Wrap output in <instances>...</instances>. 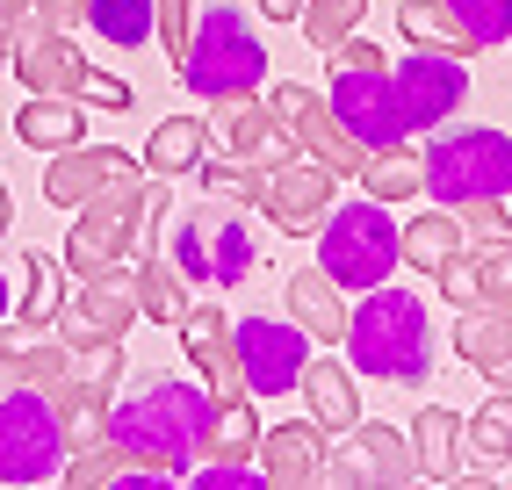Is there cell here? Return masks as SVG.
Listing matches in <instances>:
<instances>
[{"label":"cell","mask_w":512,"mask_h":490,"mask_svg":"<svg viewBox=\"0 0 512 490\" xmlns=\"http://www.w3.org/2000/svg\"><path fill=\"white\" fill-rule=\"evenodd\" d=\"M210 418H217V397L202 382H181V375H138L130 390L116 397L109 411V433L123 440V454L138 469H166L174 483H188V469L202 462L210 447Z\"/></svg>","instance_id":"obj_1"},{"label":"cell","mask_w":512,"mask_h":490,"mask_svg":"<svg viewBox=\"0 0 512 490\" xmlns=\"http://www.w3.org/2000/svg\"><path fill=\"white\" fill-rule=\"evenodd\" d=\"M412 454H419L426 483H455V469H462V418L448 404H426L419 426H412Z\"/></svg>","instance_id":"obj_28"},{"label":"cell","mask_w":512,"mask_h":490,"mask_svg":"<svg viewBox=\"0 0 512 490\" xmlns=\"http://www.w3.org/2000/svg\"><path fill=\"white\" fill-rule=\"evenodd\" d=\"M0 325H8V274H0Z\"/></svg>","instance_id":"obj_51"},{"label":"cell","mask_w":512,"mask_h":490,"mask_svg":"<svg viewBox=\"0 0 512 490\" xmlns=\"http://www.w3.org/2000/svg\"><path fill=\"white\" fill-rule=\"evenodd\" d=\"M8 224H15V195H8V181H0V238H8Z\"/></svg>","instance_id":"obj_49"},{"label":"cell","mask_w":512,"mask_h":490,"mask_svg":"<svg viewBox=\"0 0 512 490\" xmlns=\"http://www.w3.org/2000/svg\"><path fill=\"white\" fill-rule=\"evenodd\" d=\"M505 44H512V37H505Z\"/></svg>","instance_id":"obj_52"},{"label":"cell","mask_w":512,"mask_h":490,"mask_svg":"<svg viewBox=\"0 0 512 490\" xmlns=\"http://www.w3.org/2000/svg\"><path fill=\"white\" fill-rule=\"evenodd\" d=\"M282 296H289V318L311 332L318 346H339V339H347V318H354V310H347V296H339V282H332L325 267H296L289 282H282Z\"/></svg>","instance_id":"obj_23"},{"label":"cell","mask_w":512,"mask_h":490,"mask_svg":"<svg viewBox=\"0 0 512 490\" xmlns=\"http://www.w3.org/2000/svg\"><path fill=\"white\" fill-rule=\"evenodd\" d=\"M361 188H368L375 202H412V195H419V152H412V145H383V152H368Z\"/></svg>","instance_id":"obj_36"},{"label":"cell","mask_w":512,"mask_h":490,"mask_svg":"<svg viewBox=\"0 0 512 490\" xmlns=\"http://www.w3.org/2000/svg\"><path fill=\"white\" fill-rule=\"evenodd\" d=\"M332 109L339 123H347L368 152H383V145H404V109H397V87H390V65H368V73H332Z\"/></svg>","instance_id":"obj_16"},{"label":"cell","mask_w":512,"mask_h":490,"mask_svg":"<svg viewBox=\"0 0 512 490\" xmlns=\"http://www.w3.org/2000/svg\"><path fill=\"white\" fill-rule=\"evenodd\" d=\"M65 303V260L44 253V245H29L22 253V303H15V325H51Z\"/></svg>","instance_id":"obj_31"},{"label":"cell","mask_w":512,"mask_h":490,"mask_svg":"<svg viewBox=\"0 0 512 490\" xmlns=\"http://www.w3.org/2000/svg\"><path fill=\"white\" fill-rule=\"evenodd\" d=\"M174 73H181V87L195 101H238V94L267 87V44L253 37V22L238 8H210V15H195L188 58Z\"/></svg>","instance_id":"obj_5"},{"label":"cell","mask_w":512,"mask_h":490,"mask_svg":"<svg viewBox=\"0 0 512 490\" xmlns=\"http://www.w3.org/2000/svg\"><path fill=\"white\" fill-rule=\"evenodd\" d=\"M347 361L368 382H397V390H419L433 375V318L412 289H361V310L347 318Z\"/></svg>","instance_id":"obj_3"},{"label":"cell","mask_w":512,"mask_h":490,"mask_svg":"<svg viewBox=\"0 0 512 490\" xmlns=\"http://www.w3.org/2000/svg\"><path fill=\"white\" fill-rule=\"evenodd\" d=\"M210 130L224 137V152L253 159V166H275V159L296 152V137H289V123L275 116V101H253V94L217 101V123H210Z\"/></svg>","instance_id":"obj_20"},{"label":"cell","mask_w":512,"mask_h":490,"mask_svg":"<svg viewBox=\"0 0 512 490\" xmlns=\"http://www.w3.org/2000/svg\"><path fill=\"white\" fill-rule=\"evenodd\" d=\"M29 22H44V29H80V22H87V0H29Z\"/></svg>","instance_id":"obj_46"},{"label":"cell","mask_w":512,"mask_h":490,"mask_svg":"<svg viewBox=\"0 0 512 490\" xmlns=\"http://www.w3.org/2000/svg\"><path fill=\"white\" fill-rule=\"evenodd\" d=\"M397 245L419 274H440V260L462 253V217L455 209H412V224H397Z\"/></svg>","instance_id":"obj_29"},{"label":"cell","mask_w":512,"mask_h":490,"mask_svg":"<svg viewBox=\"0 0 512 490\" xmlns=\"http://www.w3.org/2000/svg\"><path fill=\"white\" fill-rule=\"evenodd\" d=\"M361 15H368V0H303V37H311V51H332L339 37H354L361 29Z\"/></svg>","instance_id":"obj_38"},{"label":"cell","mask_w":512,"mask_h":490,"mask_svg":"<svg viewBox=\"0 0 512 490\" xmlns=\"http://www.w3.org/2000/svg\"><path fill=\"white\" fill-rule=\"evenodd\" d=\"M29 22V0H0V29H22Z\"/></svg>","instance_id":"obj_48"},{"label":"cell","mask_w":512,"mask_h":490,"mask_svg":"<svg viewBox=\"0 0 512 490\" xmlns=\"http://www.w3.org/2000/svg\"><path fill=\"white\" fill-rule=\"evenodd\" d=\"M123 476H130V454H123L116 433H101L94 447L65 454V490H123Z\"/></svg>","instance_id":"obj_35"},{"label":"cell","mask_w":512,"mask_h":490,"mask_svg":"<svg viewBox=\"0 0 512 490\" xmlns=\"http://www.w3.org/2000/svg\"><path fill=\"white\" fill-rule=\"evenodd\" d=\"M325 65H332V73H368V65H390V58H383V44H368L361 29H354V37H339L325 51Z\"/></svg>","instance_id":"obj_43"},{"label":"cell","mask_w":512,"mask_h":490,"mask_svg":"<svg viewBox=\"0 0 512 490\" xmlns=\"http://www.w3.org/2000/svg\"><path fill=\"white\" fill-rule=\"evenodd\" d=\"M433 282H440V296H448L455 310H469V303H476V267H469V253L440 260V274H433Z\"/></svg>","instance_id":"obj_45"},{"label":"cell","mask_w":512,"mask_h":490,"mask_svg":"<svg viewBox=\"0 0 512 490\" xmlns=\"http://www.w3.org/2000/svg\"><path fill=\"white\" fill-rule=\"evenodd\" d=\"M188 483L195 490H260L267 476H260V462H195Z\"/></svg>","instance_id":"obj_42"},{"label":"cell","mask_w":512,"mask_h":490,"mask_svg":"<svg viewBox=\"0 0 512 490\" xmlns=\"http://www.w3.org/2000/svg\"><path fill=\"white\" fill-rule=\"evenodd\" d=\"M419 188L440 209L462 202H512V137L491 123H440L433 145L419 152Z\"/></svg>","instance_id":"obj_4"},{"label":"cell","mask_w":512,"mask_h":490,"mask_svg":"<svg viewBox=\"0 0 512 490\" xmlns=\"http://www.w3.org/2000/svg\"><path fill=\"white\" fill-rule=\"evenodd\" d=\"M332 202H339V173H332L325 159L289 152V159H275V166H260V195H253V209H260L267 224H282L289 238H303V231L318 238V224L332 217Z\"/></svg>","instance_id":"obj_11"},{"label":"cell","mask_w":512,"mask_h":490,"mask_svg":"<svg viewBox=\"0 0 512 490\" xmlns=\"http://www.w3.org/2000/svg\"><path fill=\"white\" fill-rule=\"evenodd\" d=\"M181 346H188V361L202 368V390H210L217 404H224V397H253V390H246V368H238L231 318H224L217 303H188V310H181Z\"/></svg>","instance_id":"obj_17"},{"label":"cell","mask_w":512,"mask_h":490,"mask_svg":"<svg viewBox=\"0 0 512 490\" xmlns=\"http://www.w3.org/2000/svg\"><path fill=\"white\" fill-rule=\"evenodd\" d=\"M152 37L166 44V58H188V37H195V0H152Z\"/></svg>","instance_id":"obj_41"},{"label":"cell","mask_w":512,"mask_h":490,"mask_svg":"<svg viewBox=\"0 0 512 490\" xmlns=\"http://www.w3.org/2000/svg\"><path fill=\"white\" fill-rule=\"evenodd\" d=\"M318 483H332V490H404V483H419V454L397 426H375V418L361 426L354 418L339 433V447H325Z\"/></svg>","instance_id":"obj_10"},{"label":"cell","mask_w":512,"mask_h":490,"mask_svg":"<svg viewBox=\"0 0 512 490\" xmlns=\"http://www.w3.org/2000/svg\"><path fill=\"white\" fill-rule=\"evenodd\" d=\"M246 202H231V195H210L202 209H188L181 217V238H174V260L188 282H210V289H231V282H246V274L260 267V245L246 231V217H238Z\"/></svg>","instance_id":"obj_8"},{"label":"cell","mask_w":512,"mask_h":490,"mask_svg":"<svg viewBox=\"0 0 512 490\" xmlns=\"http://www.w3.org/2000/svg\"><path fill=\"white\" fill-rule=\"evenodd\" d=\"M15 137L29 152H65V145L87 137V109L73 94H29V109L15 116Z\"/></svg>","instance_id":"obj_26"},{"label":"cell","mask_w":512,"mask_h":490,"mask_svg":"<svg viewBox=\"0 0 512 490\" xmlns=\"http://www.w3.org/2000/svg\"><path fill=\"white\" fill-rule=\"evenodd\" d=\"M231 339H238V368H246V390H253V397L296 390L303 361H311V332H303L296 318H289V325H282V318H238Z\"/></svg>","instance_id":"obj_14"},{"label":"cell","mask_w":512,"mask_h":490,"mask_svg":"<svg viewBox=\"0 0 512 490\" xmlns=\"http://www.w3.org/2000/svg\"><path fill=\"white\" fill-rule=\"evenodd\" d=\"M462 454H469V462H484V469H505L512 462V390L484 397V404L462 418Z\"/></svg>","instance_id":"obj_30"},{"label":"cell","mask_w":512,"mask_h":490,"mask_svg":"<svg viewBox=\"0 0 512 490\" xmlns=\"http://www.w3.org/2000/svg\"><path fill=\"white\" fill-rule=\"evenodd\" d=\"M15 65V29H0V73Z\"/></svg>","instance_id":"obj_50"},{"label":"cell","mask_w":512,"mask_h":490,"mask_svg":"<svg viewBox=\"0 0 512 490\" xmlns=\"http://www.w3.org/2000/svg\"><path fill=\"white\" fill-rule=\"evenodd\" d=\"M318 267L332 274L339 289H383L390 274L404 267V245H397V217L390 202H332V217L318 224Z\"/></svg>","instance_id":"obj_6"},{"label":"cell","mask_w":512,"mask_h":490,"mask_svg":"<svg viewBox=\"0 0 512 490\" xmlns=\"http://www.w3.org/2000/svg\"><path fill=\"white\" fill-rule=\"evenodd\" d=\"M44 397H51V411H58L65 454H80V447H94L101 433H109V411H116V382H101V375H58Z\"/></svg>","instance_id":"obj_21"},{"label":"cell","mask_w":512,"mask_h":490,"mask_svg":"<svg viewBox=\"0 0 512 490\" xmlns=\"http://www.w3.org/2000/svg\"><path fill=\"white\" fill-rule=\"evenodd\" d=\"M15 80L29 94H73V101H94V109H130V80L101 73V65H87V51L73 44V29H44V22H22L15 29Z\"/></svg>","instance_id":"obj_7"},{"label":"cell","mask_w":512,"mask_h":490,"mask_svg":"<svg viewBox=\"0 0 512 490\" xmlns=\"http://www.w3.org/2000/svg\"><path fill=\"white\" fill-rule=\"evenodd\" d=\"M390 87H397V109H404V130H440L462 101H469V73L455 51H404L390 65Z\"/></svg>","instance_id":"obj_13"},{"label":"cell","mask_w":512,"mask_h":490,"mask_svg":"<svg viewBox=\"0 0 512 490\" xmlns=\"http://www.w3.org/2000/svg\"><path fill=\"white\" fill-rule=\"evenodd\" d=\"M73 231H65V274H116L145 253V245H159V224L174 217V181H159V173H123V181H109L101 195H87L73 209Z\"/></svg>","instance_id":"obj_2"},{"label":"cell","mask_w":512,"mask_h":490,"mask_svg":"<svg viewBox=\"0 0 512 490\" xmlns=\"http://www.w3.org/2000/svg\"><path fill=\"white\" fill-rule=\"evenodd\" d=\"M469 267H476V303L512 310V231L505 238H469Z\"/></svg>","instance_id":"obj_37"},{"label":"cell","mask_w":512,"mask_h":490,"mask_svg":"<svg viewBox=\"0 0 512 490\" xmlns=\"http://www.w3.org/2000/svg\"><path fill=\"white\" fill-rule=\"evenodd\" d=\"M202 159H210V123L202 116H166L145 137V173H159V181H181V173H195Z\"/></svg>","instance_id":"obj_27"},{"label":"cell","mask_w":512,"mask_h":490,"mask_svg":"<svg viewBox=\"0 0 512 490\" xmlns=\"http://www.w3.org/2000/svg\"><path fill=\"white\" fill-rule=\"evenodd\" d=\"M130 289H138V318H152V325H181V310H188V274H181L174 253L145 245V253L130 260Z\"/></svg>","instance_id":"obj_24"},{"label":"cell","mask_w":512,"mask_h":490,"mask_svg":"<svg viewBox=\"0 0 512 490\" xmlns=\"http://www.w3.org/2000/svg\"><path fill=\"white\" fill-rule=\"evenodd\" d=\"M87 29L116 51L152 44V0H87Z\"/></svg>","instance_id":"obj_34"},{"label":"cell","mask_w":512,"mask_h":490,"mask_svg":"<svg viewBox=\"0 0 512 490\" xmlns=\"http://www.w3.org/2000/svg\"><path fill=\"white\" fill-rule=\"evenodd\" d=\"M130 325H138V289H130V267L116 274H87L73 303H58L51 332L65 346H87V339H130Z\"/></svg>","instance_id":"obj_15"},{"label":"cell","mask_w":512,"mask_h":490,"mask_svg":"<svg viewBox=\"0 0 512 490\" xmlns=\"http://www.w3.org/2000/svg\"><path fill=\"white\" fill-rule=\"evenodd\" d=\"M448 15L476 37V51L484 44H505L512 37V0H448Z\"/></svg>","instance_id":"obj_39"},{"label":"cell","mask_w":512,"mask_h":490,"mask_svg":"<svg viewBox=\"0 0 512 490\" xmlns=\"http://www.w3.org/2000/svg\"><path fill=\"white\" fill-rule=\"evenodd\" d=\"M267 101H275V116L289 123V137H296V152H311V159H325V166L339 173V181H361V166H368V145H361V137H354L347 123H339V109H332L325 94H311V87H296V80H282V87L267 94Z\"/></svg>","instance_id":"obj_12"},{"label":"cell","mask_w":512,"mask_h":490,"mask_svg":"<svg viewBox=\"0 0 512 490\" xmlns=\"http://www.w3.org/2000/svg\"><path fill=\"white\" fill-rule=\"evenodd\" d=\"M65 469V433L44 390H0V483H51Z\"/></svg>","instance_id":"obj_9"},{"label":"cell","mask_w":512,"mask_h":490,"mask_svg":"<svg viewBox=\"0 0 512 490\" xmlns=\"http://www.w3.org/2000/svg\"><path fill=\"white\" fill-rule=\"evenodd\" d=\"M455 217H462V238H505V231H512L505 202H462Z\"/></svg>","instance_id":"obj_44"},{"label":"cell","mask_w":512,"mask_h":490,"mask_svg":"<svg viewBox=\"0 0 512 490\" xmlns=\"http://www.w3.org/2000/svg\"><path fill=\"white\" fill-rule=\"evenodd\" d=\"M253 447H260L253 397H224L217 418H210V447H202V462H253Z\"/></svg>","instance_id":"obj_33"},{"label":"cell","mask_w":512,"mask_h":490,"mask_svg":"<svg viewBox=\"0 0 512 490\" xmlns=\"http://www.w3.org/2000/svg\"><path fill=\"white\" fill-rule=\"evenodd\" d=\"M260 476L267 490H311L325 469V426L318 418H296V426H260Z\"/></svg>","instance_id":"obj_19"},{"label":"cell","mask_w":512,"mask_h":490,"mask_svg":"<svg viewBox=\"0 0 512 490\" xmlns=\"http://www.w3.org/2000/svg\"><path fill=\"white\" fill-rule=\"evenodd\" d=\"M123 173H145V159H130L123 145H65V152H51V166H44V195L58 202V209H80L87 195H101L109 181H123Z\"/></svg>","instance_id":"obj_18"},{"label":"cell","mask_w":512,"mask_h":490,"mask_svg":"<svg viewBox=\"0 0 512 490\" xmlns=\"http://www.w3.org/2000/svg\"><path fill=\"white\" fill-rule=\"evenodd\" d=\"M455 354L491 382V390H512V310L498 303H469L455 325Z\"/></svg>","instance_id":"obj_22"},{"label":"cell","mask_w":512,"mask_h":490,"mask_svg":"<svg viewBox=\"0 0 512 490\" xmlns=\"http://www.w3.org/2000/svg\"><path fill=\"white\" fill-rule=\"evenodd\" d=\"M397 29H404V44H419V51H476V37L448 15V0H404L397 8Z\"/></svg>","instance_id":"obj_32"},{"label":"cell","mask_w":512,"mask_h":490,"mask_svg":"<svg viewBox=\"0 0 512 490\" xmlns=\"http://www.w3.org/2000/svg\"><path fill=\"white\" fill-rule=\"evenodd\" d=\"M260 15H267V22H296L303 0H260Z\"/></svg>","instance_id":"obj_47"},{"label":"cell","mask_w":512,"mask_h":490,"mask_svg":"<svg viewBox=\"0 0 512 490\" xmlns=\"http://www.w3.org/2000/svg\"><path fill=\"white\" fill-rule=\"evenodd\" d=\"M195 173H202V188H210V195H231V202H246V209H253V195H260V166L238 159V152H231V159H202Z\"/></svg>","instance_id":"obj_40"},{"label":"cell","mask_w":512,"mask_h":490,"mask_svg":"<svg viewBox=\"0 0 512 490\" xmlns=\"http://www.w3.org/2000/svg\"><path fill=\"white\" fill-rule=\"evenodd\" d=\"M296 390L311 397V418H318L325 433H347L354 418H361V397H354V368H347V361H332V354H311V361H303Z\"/></svg>","instance_id":"obj_25"}]
</instances>
